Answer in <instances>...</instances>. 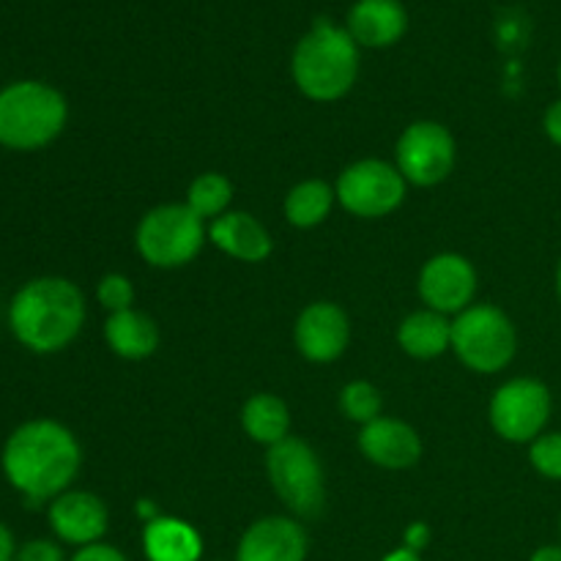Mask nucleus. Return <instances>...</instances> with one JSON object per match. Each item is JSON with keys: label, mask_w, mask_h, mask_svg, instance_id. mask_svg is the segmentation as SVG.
<instances>
[{"label": "nucleus", "mask_w": 561, "mask_h": 561, "mask_svg": "<svg viewBox=\"0 0 561 561\" xmlns=\"http://www.w3.org/2000/svg\"><path fill=\"white\" fill-rule=\"evenodd\" d=\"M3 477L27 504L53 502L69 491L82 466L75 433L55 420H31L16 427L0 455Z\"/></svg>", "instance_id": "obj_1"}, {"label": "nucleus", "mask_w": 561, "mask_h": 561, "mask_svg": "<svg viewBox=\"0 0 561 561\" xmlns=\"http://www.w3.org/2000/svg\"><path fill=\"white\" fill-rule=\"evenodd\" d=\"M85 323V296L66 277H36L9 305V329L33 354H58Z\"/></svg>", "instance_id": "obj_2"}, {"label": "nucleus", "mask_w": 561, "mask_h": 561, "mask_svg": "<svg viewBox=\"0 0 561 561\" xmlns=\"http://www.w3.org/2000/svg\"><path fill=\"white\" fill-rule=\"evenodd\" d=\"M290 69L307 99L334 102L354 88L359 75V44L354 42L348 27L318 20L312 31L296 44Z\"/></svg>", "instance_id": "obj_3"}, {"label": "nucleus", "mask_w": 561, "mask_h": 561, "mask_svg": "<svg viewBox=\"0 0 561 561\" xmlns=\"http://www.w3.org/2000/svg\"><path fill=\"white\" fill-rule=\"evenodd\" d=\"M69 107L64 93L38 80L11 82L0 91V146L38 151L64 131Z\"/></svg>", "instance_id": "obj_4"}, {"label": "nucleus", "mask_w": 561, "mask_h": 561, "mask_svg": "<svg viewBox=\"0 0 561 561\" xmlns=\"http://www.w3.org/2000/svg\"><path fill=\"white\" fill-rule=\"evenodd\" d=\"M453 351L469 370H504L518 351V332L507 312L493 305H471L453 321Z\"/></svg>", "instance_id": "obj_5"}, {"label": "nucleus", "mask_w": 561, "mask_h": 561, "mask_svg": "<svg viewBox=\"0 0 561 561\" xmlns=\"http://www.w3.org/2000/svg\"><path fill=\"white\" fill-rule=\"evenodd\" d=\"M206 241V225L186 203H164L142 214L135 244L146 263L157 268H179L195 261Z\"/></svg>", "instance_id": "obj_6"}, {"label": "nucleus", "mask_w": 561, "mask_h": 561, "mask_svg": "<svg viewBox=\"0 0 561 561\" xmlns=\"http://www.w3.org/2000/svg\"><path fill=\"white\" fill-rule=\"evenodd\" d=\"M266 471L274 493L299 518H316L327 504V477L316 449L301 438H283L268 447Z\"/></svg>", "instance_id": "obj_7"}, {"label": "nucleus", "mask_w": 561, "mask_h": 561, "mask_svg": "<svg viewBox=\"0 0 561 561\" xmlns=\"http://www.w3.org/2000/svg\"><path fill=\"white\" fill-rule=\"evenodd\" d=\"M405 190L409 181L403 179L398 164L383 159H362L340 173L334 195L340 206L354 217L378 219L392 214L403 203Z\"/></svg>", "instance_id": "obj_8"}, {"label": "nucleus", "mask_w": 561, "mask_h": 561, "mask_svg": "<svg viewBox=\"0 0 561 561\" xmlns=\"http://www.w3.org/2000/svg\"><path fill=\"white\" fill-rule=\"evenodd\" d=\"M551 392L537 378H513L491 400V425L504 442L531 444L551 420Z\"/></svg>", "instance_id": "obj_9"}, {"label": "nucleus", "mask_w": 561, "mask_h": 561, "mask_svg": "<svg viewBox=\"0 0 561 561\" xmlns=\"http://www.w3.org/2000/svg\"><path fill=\"white\" fill-rule=\"evenodd\" d=\"M398 170L414 186H436L455 170L458 148L453 131L436 121H414L398 140Z\"/></svg>", "instance_id": "obj_10"}, {"label": "nucleus", "mask_w": 561, "mask_h": 561, "mask_svg": "<svg viewBox=\"0 0 561 561\" xmlns=\"http://www.w3.org/2000/svg\"><path fill=\"white\" fill-rule=\"evenodd\" d=\"M477 294V268L469 257L458 252H442L433 255L420 272V296L427 310H436L442 316H460L466 307H471Z\"/></svg>", "instance_id": "obj_11"}, {"label": "nucleus", "mask_w": 561, "mask_h": 561, "mask_svg": "<svg viewBox=\"0 0 561 561\" xmlns=\"http://www.w3.org/2000/svg\"><path fill=\"white\" fill-rule=\"evenodd\" d=\"M294 337L305 359L323 365L345 354L351 343V321L343 307L334 301H312L296 318Z\"/></svg>", "instance_id": "obj_12"}, {"label": "nucleus", "mask_w": 561, "mask_h": 561, "mask_svg": "<svg viewBox=\"0 0 561 561\" xmlns=\"http://www.w3.org/2000/svg\"><path fill=\"white\" fill-rule=\"evenodd\" d=\"M49 529L66 546L85 548L102 542L107 535L110 515L102 499L88 491H66L49 502Z\"/></svg>", "instance_id": "obj_13"}, {"label": "nucleus", "mask_w": 561, "mask_h": 561, "mask_svg": "<svg viewBox=\"0 0 561 561\" xmlns=\"http://www.w3.org/2000/svg\"><path fill=\"white\" fill-rule=\"evenodd\" d=\"M307 548L310 542L299 520L268 515L241 535L236 561H305Z\"/></svg>", "instance_id": "obj_14"}, {"label": "nucleus", "mask_w": 561, "mask_h": 561, "mask_svg": "<svg viewBox=\"0 0 561 561\" xmlns=\"http://www.w3.org/2000/svg\"><path fill=\"white\" fill-rule=\"evenodd\" d=\"M359 449L370 463L381 469H411L422 458V438L409 422L394 416H378L362 427Z\"/></svg>", "instance_id": "obj_15"}, {"label": "nucleus", "mask_w": 561, "mask_h": 561, "mask_svg": "<svg viewBox=\"0 0 561 561\" xmlns=\"http://www.w3.org/2000/svg\"><path fill=\"white\" fill-rule=\"evenodd\" d=\"M208 239L241 263H263L274 250L272 233L250 211H228L214 219Z\"/></svg>", "instance_id": "obj_16"}, {"label": "nucleus", "mask_w": 561, "mask_h": 561, "mask_svg": "<svg viewBox=\"0 0 561 561\" xmlns=\"http://www.w3.org/2000/svg\"><path fill=\"white\" fill-rule=\"evenodd\" d=\"M409 27L400 0H356L348 14V33L362 47L381 49L400 42Z\"/></svg>", "instance_id": "obj_17"}, {"label": "nucleus", "mask_w": 561, "mask_h": 561, "mask_svg": "<svg viewBox=\"0 0 561 561\" xmlns=\"http://www.w3.org/2000/svg\"><path fill=\"white\" fill-rule=\"evenodd\" d=\"M142 551L148 561H201L203 540L186 520L159 515L142 529Z\"/></svg>", "instance_id": "obj_18"}, {"label": "nucleus", "mask_w": 561, "mask_h": 561, "mask_svg": "<svg viewBox=\"0 0 561 561\" xmlns=\"http://www.w3.org/2000/svg\"><path fill=\"white\" fill-rule=\"evenodd\" d=\"M104 340L121 359H146L159 348V329L153 318H148L140 310H121L110 312L104 323Z\"/></svg>", "instance_id": "obj_19"}, {"label": "nucleus", "mask_w": 561, "mask_h": 561, "mask_svg": "<svg viewBox=\"0 0 561 561\" xmlns=\"http://www.w3.org/2000/svg\"><path fill=\"white\" fill-rule=\"evenodd\" d=\"M398 343L414 359H436L453 348V321L436 310H416L400 323Z\"/></svg>", "instance_id": "obj_20"}, {"label": "nucleus", "mask_w": 561, "mask_h": 561, "mask_svg": "<svg viewBox=\"0 0 561 561\" xmlns=\"http://www.w3.org/2000/svg\"><path fill=\"white\" fill-rule=\"evenodd\" d=\"M241 427L247 436L263 447H274L283 438H288L290 431V411L283 398L272 392H257L241 409Z\"/></svg>", "instance_id": "obj_21"}, {"label": "nucleus", "mask_w": 561, "mask_h": 561, "mask_svg": "<svg viewBox=\"0 0 561 561\" xmlns=\"http://www.w3.org/2000/svg\"><path fill=\"white\" fill-rule=\"evenodd\" d=\"M334 201H337L334 186H329L327 181H301V184H296L294 190L288 192V197H285V219H288L294 228H316V225H321L323 219L332 214Z\"/></svg>", "instance_id": "obj_22"}, {"label": "nucleus", "mask_w": 561, "mask_h": 561, "mask_svg": "<svg viewBox=\"0 0 561 561\" xmlns=\"http://www.w3.org/2000/svg\"><path fill=\"white\" fill-rule=\"evenodd\" d=\"M230 201H233V184L222 173H203L190 184L184 203L206 222L228 214Z\"/></svg>", "instance_id": "obj_23"}, {"label": "nucleus", "mask_w": 561, "mask_h": 561, "mask_svg": "<svg viewBox=\"0 0 561 561\" xmlns=\"http://www.w3.org/2000/svg\"><path fill=\"white\" fill-rule=\"evenodd\" d=\"M340 411H343L351 422H359V425L365 427L381 416L383 398L381 392H378V387H373L370 381H351L345 383L343 392H340Z\"/></svg>", "instance_id": "obj_24"}, {"label": "nucleus", "mask_w": 561, "mask_h": 561, "mask_svg": "<svg viewBox=\"0 0 561 561\" xmlns=\"http://www.w3.org/2000/svg\"><path fill=\"white\" fill-rule=\"evenodd\" d=\"M529 460L537 474L561 482V433H542L529 444Z\"/></svg>", "instance_id": "obj_25"}, {"label": "nucleus", "mask_w": 561, "mask_h": 561, "mask_svg": "<svg viewBox=\"0 0 561 561\" xmlns=\"http://www.w3.org/2000/svg\"><path fill=\"white\" fill-rule=\"evenodd\" d=\"M96 299H99V305L110 312L131 310V301H135V288H131L129 277H124V274H104L96 285Z\"/></svg>", "instance_id": "obj_26"}, {"label": "nucleus", "mask_w": 561, "mask_h": 561, "mask_svg": "<svg viewBox=\"0 0 561 561\" xmlns=\"http://www.w3.org/2000/svg\"><path fill=\"white\" fill-rule=\"evenodd\" d=\"M14 561H66L58 542L53 540H31L16 551Z\"/></svg>", "instance_id": "obj_27"}, {"label": "nucleus", "mask_w": 561, "mask_h": 561, "mask_svg": "<svg viewBox=\"0 0 561 561\" xmlns=\"http://www.w3.org/2000/svg\"><path fill=\"white\" fill-rule=\"evenodd\" d=\"M71 561H126L124 553L115 546H107V542H93V546L77 548V553Z\"/></svg>", "instance_id": "obj_28"}, {"label": "nucleus", "mask_w": 561, "mask_h": 561, "mask_svg": "<svg viewBox=\"0 0 561 561\" xmlns=\"http://www.w3.org/2000/svg\"><path fill=\"white\" fill-rule=\"evenodd\" d=\"M427 546H431V526L422 524V520H416V524H411L409 529H405L403 548H409V551H414V553H422Z\"/></svg>", "instance_id": "obj_29"}, {"label": "nucleus", "mask_w": 561, "mask_h": 561, "mask_svg": "<svg viewBox=\"0 0 561 561\" xmlns=\"http://www.w3.org/2000/svg\"><path fill=\"white\" fill-rule=\"evenodd\" d=\"M542 126H546V135L551 137V142L561 146V99L553 102L551 107L546 110V118H542Z\"/></svg>", "instance_id": "obj_30"}, {"label": "nucleus", "mask_w": 561, "mask_h": 561, "mask_svg": "<svg viewBox=\"0 0 561 561\" xmlns=\"http://www.w3.org/2000/svg\"><path fill=\"white\" fill-rule=\"evenodd\" d=\"M16 559V542L11 535L9 526L0 520V561H14Z\"/></svg>", "instance_id": "obj_31"}, {"label": "nucleus", "mask_w": 561, "mask_h": 561, "mask_svg": "<svg viewBox=\"0 0 561 561\" xmlns=\"http://www.w3.org/2000/svg\"><path fill=\"white\" fill-rule=\"evenodd\" d=\"M529 561H561V546H542L531 553Z\"/></svg>", "instance_id": "obj_32"}, {"label": "nucleus", "mask_w": 561, "mask_h": 561, "mask_svg": "<svg viewBox=\"0 0 561 561\" xmlns=\"http://www.w3.org/2000/svg\"><path fill=\"white\" fill-rule=\"evenodd\" d=\"M381 561H422L420 553L409 551V548H398V551H389Z\"/></svg>", "instance_id": "obj_33"}, {"label": "nucleus", "mask_w": 561, "mask_h": 561, "mask_svg": "<svg viewBox=\"0 0 561 561\" xmlns=\"http://www.w3.org/2000/svg\"><path fill=\"white\" fill-rule=\"evenodd\" d=\"M557 294H559V301H561V261H559V268H557Z\"/></svg>", "instance_id": "obj_34"}, {"label": "nucleus", "mask_w": 561, "mask_h": 561, "mask_svg": "<svg viewBox=\"0 0 561 561\" xmlns=\"http://www.w3.org/2000/svg\"><path fill=\"white\" fill-rule=\"evenodd\" d=\"M559 85H561V66H559Z\"/></svg>", "instance_id": "obj_35"}, {"label": "nucleus", "mask_w": 561, "mask_h": 561, "mask_svg": "<svg viewBox=\"0 0 561 561\" xmlns=\"http://www.w3.org/2000/svg\"><path fill=\"white\" fill-rule=\"evenodd\" d=\"M559 531H561V520H559Z\"/></svg>", "instance_id": "obj_36"}]
</instances>
